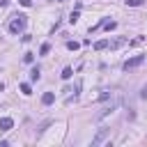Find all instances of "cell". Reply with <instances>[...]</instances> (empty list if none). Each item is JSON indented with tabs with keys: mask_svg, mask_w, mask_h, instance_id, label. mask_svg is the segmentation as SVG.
I'll return each instance as SVG.
<instances>
[{
	"mask_svg": "<svg viewBox=\"0 0 147 147\" xmlns=\"http://www.w3.org/2000/svg\"><path fill=\"white\" fill-rule=\"evenodd\" d=\"M103 48H108V39H99L94 44V51H103Z\"/></svg>",
	"mask_w": 147,
	"mask_h": 147,
	"instance_id": "obj_8",
	"label": "cell"
},
{
	"mask_svg": "<svg viewBox=\"0 0 147 147\" xmlns=\"http://www.w3.org/2000/svg\"><path fill=\"white\" fill-rule=\"evenodd\" d=\"M21 92H23L25 96H30V94H32V87H30V83H21Z\"/></svg>",
	"mask_w": 147,
	"mask_h": 147,
	"instance_id": "obj_12",
	"label": "cell"
},
{
	"mask_svg": "<svg viewBox=\"0 0 147 147\" xmlns=\"http://www.w3.org/2000/svg\"><path fill=\"white\" fill-rule=\"evenodd\" d=\"M78 16H80V14H78V9H74V11H71V14H69V23H71V25H74V23H76V21H78Z\"/></svg>",
	"mask_w": 147,
	"mask_h": 147,
	"instance_id": "obj_13",
	"label": "cell"
},
{
	"mask_svg": "<svg viewBox=\"0 0 147 147\" xmlns=\"http://www.w3.org/2000/svg\"><path fill=\"white\" fill-rule=\"evenodd\" d=\"M140 99H145V101H147V90H142V94H140Z\"/></svg>",
	"mask_w": 147,
	"mask_h": 147,
	"instance_id": "obj_20",
	"label": "cell"
},
{
	"mask_svg": "<svg viewBox=\"0 0 147 147\" xmlns=\"http://www.w3.org/2000/svg\"><path fill=\"white\" fill-rule=\"evenodd\" d=\"M142 62H145V55L140 53V55H133V57H129V60L122 64V69H124V71H133V69H138Z\"/></svg>",
	"mask_w": 147,
	"mask_h": 147,
	"instance_id": "obj_2",
	"label": "cell"
},
{
	"mask_svg": "<svg viewBox=\"0 0 147 147\" xmlns=\"http://www.w3.org/2000/svg\"><path fill=\"white\" fill-rule=\"evenodd\" d=\"M145 5V0H126V7H140Z\"/></svg>",
	"mask_w": 147,
	"mask_h": 147,
	"instance_id": "obj_15",
	"label": "cell"
},
{
	"mask_svg": "<svg viewBox=\"0 0 147 147\" xmlns=\"http://www.w3.org/2000/svg\"><path fill=\"white\" fill-rule=\"evenodd\" d=\"M126 44V39H115V41H108V46L110 48H119V46H124Z\"/></svg>",
	"mask_w": 147,
	"mask_h": 147,
	"instance_id": "obj_11",
	"label": "cell"
},
{
	"mask_svg": "<svg viewBox=\"0 0 147 147\" xmlns=\"http://www.w3.org/2000/svg\"><path fill=\"white\" fill-rule=\"evenodd\" d=\"M53 101H55V94H53V92H44V96H41V103H44V106H51Z\"/></svg>",
	"mask_w": 147,
	"mask_h": 147,
	"instance_id": "obj_5",
	"label": "cell"
},
{
	"mask_svg": "<svg viewBox=\"0 0 147 147\" xmlns=\"http://www.w3.org/2000/svg\"><path fill=\"white\" fill-rule=\"evenodd\" d=\"M39 78H41V69H39V67H34V69L30 71V80L34 83V80H39Z\"/></svg>",
	"mask_w": 147,
	"mask_h": 147,
	"instance_id": "obj_7",
	"label": "cell"
},
{
	"mask_svg": "<svg viewBox=\"0 0 147 147\" xmlns=\"http://www.w3.org/2000/svg\"><path fill=\"white\" fill-rule=\"evenodd\" d=\"M48 51H51V44L46 41V44H41V48H39V55H48Z\"/></svg>",
	"mask_w": 147,
	"mask_h": 147,
	"instance_id": "obj_14",
	"label": "cell"
},
{
	"mask_svg": "<svg viewBox=\"0 0 147 147\" xmlns=\"http://www.w3.org/2000/svg\"><path fill=\"white\" fill-rule=\"evenodd\" d=\"M108 96H110V92H108V90H103V92H101V94H99V101H106V99H108Z\"/></svg>",
	"mask_w": 147,
	"mask_h": 147,
	"instance_id": "obj_18",
	"label": "cell"
},
{
	"mask_svg": "<svg viewBox=\"0 0 147 147\" xmlns=\"http://www.w3.org/2000/svg\"><path fill=\"white\" fill-rule=\"evenodd\" d=\"M101 28H106V30L110 32V30H115V28H117V21H103V25H101Z\"/></svg>",
	"mask_w": 147,
	"mask_h": 147,
	"instance_id": "obj_10",
	"label": "cell"
},
{
	"mask_svg": "<svg viewBox=\"0 0 147 147\" xmlns=\"http://www.w3.org/2000/svg\"><path fill=\"white\" fill-rule=\"evenodd\" d=\"M25 25H28V16L25 14H14L11 21H9V32L11 34H18V32L25 30Z\"/></svg>",
	"mask_w": 147,
	"mask_h": 147,
	"instance_id": "obj_1",
	"label": "cell"
},
{
	"mask_svg": "<svg viewBox=\"0 0 147 147\" xmlns=\"http://www.w3.org/2000/svg\"><path fill=\"white\" fill-rule=\"evenodd\" d=\"M11 126H14V119L11 117H2L0 119V131H9Z\"/></svg>",
	"mask_w": 147,
	"mask_h": 147,
	"instance_id": "obj_4",
	"label": "cell"
},
{
	"mask_svg": "<svg viewBox=\"0 0 147 147\" xmlns=\"http://www.w3.org/2000/svg\"><path fill=\"white\" fill-rule=\"evenodd\" d=\"M108 133H110V129H99V133H96V138L92 140V145H94V147H96V145H101V142L108 138Z\"/></svg>",
	"mask_w": 147,
	"mask_h": 147,
	"instance_id": "obj_3",
	"label": "cell"
},
{
	"mask_svg": "<svg viewBox=\"0 0 147 147\" xmlns=\"http://www.w3.org/2000/svg\"><path fill=\"white\" fill-rule=\"evenodd\" d=\"M32 60H34V53H25V55H23V62H28V64H30Z\"/></svg>",
	"mask_w": 147,
	"mask_h": 147,
	"instance_id": "obj_17",
	"label": "cell"
},
{
	"mask_svg": "<svg viewBox=\"0 0 147 147\" xmlns=\"http://www.w3.org/2000/svg\"><path fill=\"white\" fill-rule=\"evenodd\" d=\"M60 2H64V0H60Z\"/></svg>",
	"mask_w": 147,
	"mask_h": 147,
	"instance_id": "obj_22",
	"label": "cell"
},
{
	"mask_svg": "<svg viewBox=\"0 0 147 147\" xmlns=\"http://www.w3.org/2000/svg\"><path fill=\"white\" fill-rule=\"evenodd\" d=\"M9 5V0H0V7H7Z\"/></svg>",
	"mask_w": 147,
	"mask_h": 147,
	"instance_id": "obj_21",
	"label": "cell"
},
{
	"mask_svg": "<svg viewBox=\"0 0 147 147\" xmlns=\"http://www.w3.org/2000/svg\"><path fill=\"white\" fill-rule=\"evenodd\" d=\"M78 46H80L78 41H67V48H69V51H78Z\"/></svg>",
	"mask_w": 147,
	"mask_h": 147,
	"instance_id": "obj_16",
	"label": "cell"
},
{
	"mask_svg": "<svg viewBox=\"0 0 147 147\" xmlns=\"http://www.w3.org/2000/svg\"><path fill=\"white\" fill-rule=\"evenodd\" d=\"M60 76H62V78H64V80H69V78H71V76H74V69H71V67H64V69H62V74H60Z\"/></svg>",
	"mask_w": 147,
	"mask_h": 147,
	"instance_id": "obj_9",
	"label": "cell"
},
{
	"mask_svg": "<svg viewBox=\"0 0 147 147\" xmlns=\"http://www.w3.org/2000/svg\"><path fill=\"white\" fill-rule=\"evenodd\" d=\"M115 108H117V101H115V103H110V106H108V108H103V110H101V113H99V115H96V117H99V119H103V117H106V115H110V113H113V110H115Z\"/></svg>",
	"mask_w": 147,
	"mask_h": 147,
	"instance_id": "obj_6",
	"label": "cell"
},
{
	"mask_svg": "<svg viewBox=\"0 0 147 147\" xmlns=\"http://www.w3.org/2000/svg\"><path fill=\"white\" fill-rule=\"evenodd\" d=\"M18 2H21L23 7H30V5H32V0H18Z\"/></svg>",
	"mask_w": 147,
	"mask_h": 147,
	"instance_id": "obj_19",
	"label": "cell"
}]
</instances>
